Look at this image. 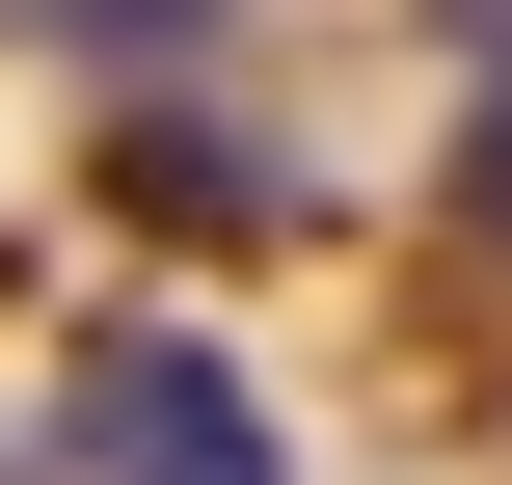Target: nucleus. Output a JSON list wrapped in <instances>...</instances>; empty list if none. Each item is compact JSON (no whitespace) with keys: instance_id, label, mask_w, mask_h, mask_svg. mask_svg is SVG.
Returning a JSON list of instances; mask_svg holds the SVG:
<instances>
[{"instance_id":"obj_4","label":"nucleus","mask_w":512,"mask_h":485,"mask_svg":"<svg viewBox=\"0 0 512 485\" xmlns=\"http://www.w3.org/2000/svg\"><path fill=\"white\" fill-rule=\"evenodd\" d=\"M0 27H189V0H0Z\"/></svg>"},{"instance_id":"obj_3","label":"nucleus","mask_w":512,"mask_h":485,"mask_svg":"<svg viewBox=\"0 0 512 485\" xmlns=\"http://www.w3.org/2000/svg\"><path fill=\"white\" fill-rule=\"evenodd\" d=\"M459 216H486V243H512V108H486V135H459Z\"/></svg>"},{"instance_id":"obj_2","label":"nucleus","mask_w":512,"mask_h":485,"mask_svg":"<svg viewBox=\"0 0 512 485\" xmlns=\"http://www.w3.org/2000/svg\"><path fill=\"white\" fill-rule=\"evenodd\" d=\"M135 189H162V216H189V243H297V189H270V162H243V135H189V108H162V135H135Z\"/></svg>"},{"instance_id":"obj_1","label":"nucleus","mask_w":512,"mask_h":485,"mask_svg":"<svg viewBox=\"0 0 512 485\" xmlns=\"http://www.w3.org/2000/svg\"><path fill=\"white\" fill-rule=\"evenodd\" d=\"M54 485H297V432H270L189 324H108L81 405H54Z\"/></svg>"}]
</instances>
